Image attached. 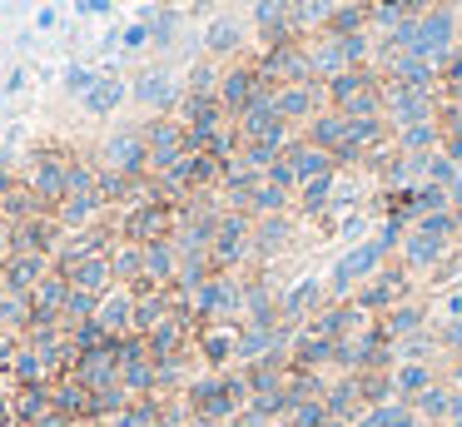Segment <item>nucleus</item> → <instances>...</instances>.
Instances as JSON below:
<instances>
[{
	"instance_id": "nucleus-1",
	"label": "nucleus",
	"mask_w": 462,
	"mask_h": 427,
	"mask_svg": "<svg viewBox=\"0 0 462 427\" xmlns=\"http://www.w3.org/2000/svg\"><path fill=\"white\" fill-rule=\"evenodd\" d=\"M378 254H383V244H363V248H353V254H348L344 264L334 268V289H348V283H358L363 274H373V268H378Z\"/></svg>"
},
{
	"instance_id": "nucleus-2",
	"label": "nucleus",
	"mask_w": 462,
	"mask_h": 427,
	"mask_svg": "<svg viewBox=\"0 0 462 427\" xmlns=\"http://www.w3.org/2000/svg\"><path fill=\"white\" fill-rule=\"evenodd\" d=\"M239 388L234 383H205V388H194V407L205 417H229L234 413V403H239Z\"/></svg>"
},
{
	"instance_id": "nucleus-3",
	"label": "nucleus",
	"mask_w": 462,
	"mask_h": 427,
	"mask_svg": "<svg viewBox=\"0 0 462 427\" xmlns=\"http://www.w3.org/2000/svg\"><path fill=\"white\" fill-rule=\"evenodd\" d=\"M442 234H448V224H442V219H432V224H423L418 234L408 239V258H413V264H428V258H438V248H442Z\"/></svg>"
},
{
	"instance_id": "nucleus-4",
	"label": "nucleus",
	"mask_w": 462,
	"mask_h": 427,
	"mask_svg": "<svg viewBox=\"0 0 462 427\" xmlns=\"http://www.w3.org/2000/svg\"><path fill=\"white\" fill-rule=\"evenodd\" d=\"M100 328H105V333H119V328H125V323H129V299H109V303H100Z\"/></svg>"
},
{
	"instance_id": "nucleus-5",
	"label": "nucleus",
	"mask_w": 462,
	"mask_h": 427,
	"mask_svg": "<svg viewBox=\"0 0 462 427\" xmlns=\"http://www.w3.org/2000/svg\"><path fill=\"white\" fill-rule=\"evenodd\" d=\"M105 278H109V264H105V258H90V264H80V268H75V289H80V293H90V289H100Z\"/></svg>"
},
{
	"instance_id": "nucleus-6",
	"label": "nucleus",
	"mask_w": 462,
	"mask_h": 427,
	"mask_svg": "<svg viewBox=\"0 0 462 427\" xmlns=\"http://www.w3.org/2000/svg\"><path fill=\"white\" fill-rule=\"evenodd\" d=\"M119 105V80H95L90 85V109H115Z\"/></svg>"
},
{
	"instance_id": "nucleus-7",
	"label": "nucleus",
	"mask_w": 462,
	"mask_h": 427,
	"mask_svg": "<svg viewBox=\"0 0 462 427\" xmlns=\"http://www.w3.org/2000/svg\"><path fill=\"white\" fill-rule=\"evenodd\" d=\"M170 90H174V80H170V75H150V80H140V95H144V100H154V105H164V100H170Z\"/></svg>"
},
{
	"instance_id": "nucleus-8",
	"label": "nucleus",
	"mask_w": 462,
	"mask_h": 427,
	"mask_svg": "<svg viewBox=\"0 0 462 427\" xmlns=\"http://www.w3.org/2000/svg\"><path fill=\"white\" fill-rule=\"evenodd\" d=\"M398 388H403V393H428V368L408 363V368L398 373Z\"/></svg>"
},
{
	"instance_id": "nucleus-9",
	"label": "nucleus",
	"mask_w": 462,
	"mask_h": 427,
	"mask_svg": "<svg viewBox=\"0 0 462 427\" xmlns=\"http://www.w3.org/2000/svg\"><path fill=\"white\" fill-rule=\"evenodd\" d=\"M199 303H205V309H234V289H229V283H209Z\"/></svg>"
},
{
	"instance_id": "nucleus-10",
	"label": "nucleus",
	"mask_w": 462,
	"mask_h": 427,
	"mask_svg": "<svg viewBox=\"0 0 462 427\" xmlns=\"http://www.w3.org/2000/svg\"><path fill=\"white\" fill-rule=\"evenodd\" d=\"M423 413H428V417H448L452 413V397L448 393H423Z\"/></svg>"
},
{
	"instance_id": "nucleus-11",
	"label": "nucleus",
	"mask_w": 462,
	"mask_h": 427,
	"mask_svg": "<svg viewBox=\"0 0 462 427\" xmlns=\"http://www.w3.org/2000/svg\"><path fill=\"white\" fill-rule=\"evenodd\" d=\"M313 293H318V289H313V283H299V289H293V299H289V313L309 309V303H313Z\"/></svg>"
},
{
	"instance_id": "nucleus-12",
	"label": "nucleus",
	"mask_w": 462,
	"mask_h": 427,
	"mask_svg": "<svg viewBox=\"0 0 462 427\" xmlns=\"http://www.w3.org/2000/svg\"><path fill=\"white\" fill-rule=\"evenodd\" d=\"M448 338H452V343H462V323H452V328H448Z\"/></svg>"
},
{
	"instance_id": "nucleus-13",
	"label": "nucleus",
	"mask_w": 462,
	"mask_h": 427,
	"mask_svg": "<svg viewBox=\"0 0 462 427\" xmlns=\"http://www.w3.org/2000/svg\"><path fill=\"white\" fill-rule=\"evenodd\" d=\"M458 383H462V368H458Z\"/></svg>"
},
{
	"instance_id": "nucleus-14",
	"label": "nucleus",
	"mask_w": 462,
	"mask_h": 427,
	"mask_svg": "<svg viewBox=\"0 0 462 427\" xmlns=\"http://www.w3.org/2000/svg\"><path fill=\"white\" fill-rule=\"evenodd\" d=\"M452 427H462V417H458V423H452Z\"/></svg>"
}]
</instances>
